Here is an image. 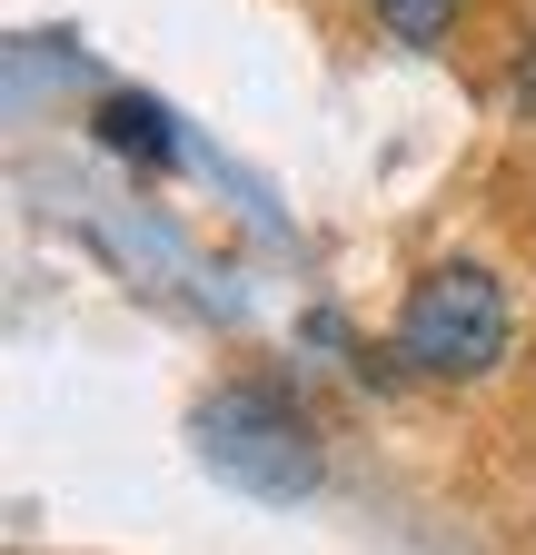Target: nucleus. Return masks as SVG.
I'll use <instances>...</instances> for the list:
<instances>
[{"label":"nucleus","mask_w":536,"mask_h":555,"mask_svg":"<svg viewBox=\"0 0 536 555\" xmlns=\"http://www.w3.org/2000/svg\"><path fill=\"white\" fill-rule=\"evenodd\" d=\"M507 288L477 268V258H447L427 268L408 308H397V358H408L418 377H487L507 358Z\"/></svg>","instance_id":"1"},{"label":"nucleus","mask_w":536,"mask_h":555,"mask_svg":"<svg viewBox=\"0 0 536 555\" xmlns=\"http://www.w3.org/2000/svg\"><path fill=\"white\" fill-rule=\"evenodd\" d=\"M199 456H209L229 486L248 496H308L318 486V447H308V416L268 387H219L199 406Z\"/></svg>","instance_id":"2"},{"label":"nucleus","mask_w":536,"mask_h":555,"mask_svg":"<svg viewBox=\"0 0 536 555\" xmlns=\"http://www.w3.org/2000/svg\"><path fill=\"white\" fill-rule=\"evenodd\" d=\"M100 129H110V150H129V159H169V119L150 100H110Z\"/></svg>","instance_id":"3"},{"label":"nucleus","mask_w":536,"mask_h":555,"mask_svg":"<svg viewBox=\"0 0 536 555\" xmlns=\"http://www.w3.org/2000/svg\"><path fill=\"white\" fill-rule=\"evenodd\" d=\"M378 21H387L397 40L437 50V40H447V21H457V0H378Z\"/></svg>","instance_id":"4"}]
</instances>
